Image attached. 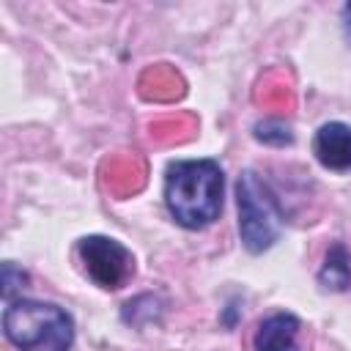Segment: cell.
<instances>
[{"label":"cell","mask_w":351,"mask_h":351,"mask_svg":"<svg viewBox=\"0 0 351 351\" xmlns=\"http://www.w3.org/2000/svg\"><path fill=\"white\" fill-rule=\"evenodd\" d=\"M222 170L211 159H181L167 167L165 203L173 219L189 230L211 225L222 211Z\"/></svg>","instance_id":"6da1fadb"},{"label":"cell","mask_w":351,"mask_h":351,"mask_svg":"<svg viewBox=\"0 0 351 351\" xmlns=\"http://www.w3.org/2000/svg\"><path fill=\"white\" fill-rule=\"evenodd\" d=\"M3 329L19 351H69L74 340L71 315L58 304L33 299L11 302L3 315Z\"/></svg>","instance_id":"7a4b0ae2"},{"label":"cell","mask_w":351,"mask_h":351,"mask_svg":"<svg viewBox=\"0 0 351 351\" xmlns=\"http://www.w3.org/2000/svg\"><path fill=\"white\" fill-rule=\"evenodd\" d=\"M236 203H239V236L250 252L269 250L280 236L282 211L277 197L261 181L258 173L244 170L236 184Z\"/></svg>","instance_id":"3957f363"},{"label":"cell","mask_w":351,"mask_h":351,"mask_svg":"<svg viewBox=\"0 0 351 351\" xmlns=\"http://www.w3.org/2000/svg\"><path fill=\"white\" fill-rule=\"evenodd\" d=\"M77 250H80V258L85 263L88 277L99 288L115 291L134 271L132 252L121 241H115V239H107V236H85Z\"/></svg>","instance_id":"277c9868"},{"label":"cell","mask_w":351,"mask_h":351,"mask_svg":"<svg viewBox=\"0 0 351 351\" xmlns=\"http://www.w3.org/2000/svg\"><path fill=\"white\" fill-rule=\"evenodd\" d=\"M313 154L326 170H335V173L351 170V126L340 121L324 123L315 132Z\"/></svg>","instance_id":"5b68a950"},{"label":"cell","mask_w":351,"mask_h":351,"mask_svg":"<svg viewBox=\"0 0 351 351\" xmlns=\"http://www.w3.org/2000/svg\"><path fill=\"white\" fill-rule=\"evenodd\" d=\"M296 335H299V318L291 313H274L258 324L252 346L255 351H299Z\"/></svg>","instance_id":"8992f818"},{"label":"cell","mask_w":351,"mask_h":351,"mask_svg":"<svg viewBox=\"0 0 351 351\" xmlns=\"http://www.w3.org/2000/svg\"><path fill=\"white\" fill-rule=\"evenodd\" d=\"M318 282L326 291H348L351 288V255L343 244H332L324 266L318 271Z\"/></svg>","instance_id":"52a82bcc"},{"label":"cell","mask_w":351,"mask_h":351,"mask_svg":"<svg viewBox=\"0 0 351 351\" xmlns=\"http://www.w3.org/2000/svg\"><path fill=\"white\" fill-rule=\"evenodd\" d=\"M255 137L261 140V143H269V145H288L291 140H293V134H291V129L282 123V121H261L258 126H255Z\"/></svg>","instance_id":"ba28073f"},{"label":"cell","mask_w":351,"mask_h":351,"mask_svg":"<svg viewBox=\"0 0 351 351\" xmlns=\"http://www.w3.org/2000/svg\"><path fill=\"white\" fill-rule=\"evenodd\" d=\"M22 282H27V274L19 266H14L11 261H5L3 263V296L5 299H14V293L25 288Z\"/></svg>","instance_id":"9c48e42d"},{"label":"cell","mask_w":351,"mask_h":351,"mask_svg":"<svg viewBox=\"0 0 351 351\" xmlns=\"http://www.w3.org/2000/svg\"><path fill=\"white\" fill-rule=\"evenodd\" d=\"M343 27H346V36L351 38V3L343 5Z\"/></svg>","instance_id":"30bf717a"}]
</instances>
